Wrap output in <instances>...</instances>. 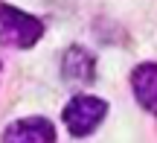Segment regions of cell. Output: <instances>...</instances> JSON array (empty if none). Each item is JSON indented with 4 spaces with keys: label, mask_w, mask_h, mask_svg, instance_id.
Segmentation results:
<instances>
[{
    "label": "cell",
    "mask_w": 157,
    "mask_h": 143,
    "mask_svg": "<svg viewBox=\"0 0 157 143\" xmlns=\"http://www.w3.org/2000/svg\"><path fill=\"white\" fill-rule=\"evenodd\" d=\"M44 35V21L15 6L0 3V44L12 50H26Z\"/></svg>",
    "instance_id": "cell-1"
},
{
    "label": "cell",
    "mask_w": 157,
    "mask_h": 143,
    "mask_svg": "<svg viewBox=\"0 0 157 143\" xmlns=\"http://www.w3.org/2000/svg\"><path fill=\"white\" fill-rule=\"evenodd\" d=\"M3 143H56V129L44 117H23L3 132Z\"/></svg>",
    "instance_id": "cell-3"
},
{
    "label": "cell",
    "mask_w": 157,
    "mask_h": 143,
    "mask_svg": "<svg viewBox=\"0 0 157 143\" xmlns=\"http://www.w3.org/2000/svg\"><path fill=\"white\" fill-rule=\"evenodd\" d=\"M61 76L67 85H87L96 76V58L84 47H70L61 62Z\"/></svg>",
    "instance_id": "cell-4"
},
{
    "label": "cell",
    "mask_w": 157,
    "mask_h": 143,
    "mask_svg": "<svg viewBox=\"0 0 157 143\" xmlns=\"http://www.w3.org/2000/svg\"><path fill=\"white\" fill-rule=\"evenodd\" d=\"M131 88H134V97L148 114L157 117V64H140L131 73Z\"/></svg>",
    "instance_id": "cell-5"
},
{
    "label": "cell",
    "mask_w": 157,
    "mask_h": 143,
    "mask_svg": "<svg viewBox=\"0 0 157 143\" xmlns=\"http://www.w3.org/2000/svg\"><path fill=\"white\" fill-rule=\"evenodd\" d=\"M108 114V102L99 97H90V93H78L67 102L64 108V123H67L70 134L73 137H84L90 134Z\"/></svg>",
    "instance_id": "cell-2"
}]
</instances>
